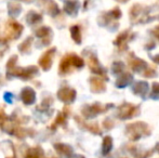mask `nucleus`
I'll list each match as a JSON object with an SVG mask.
<instances>
[{
	"label": "nucleus",
	"mask_w": 159,
	"mask_h": 158,
	"mask_svg": "<svg viewBox=\"0 0 159 158\" xmlns=\"http://www.w3.org/2000/svg\"><path fill=\"white\" fill-rule=\"evenodd\" d=\"M157 147H158V150H159V144H158V145H157Z\"/></svg>",
	"instance_id": "obj_35"
},
{
	"label": "nucleus",
	"mask_w": 159,
	"mask_h": 158,
	"mask_svg": "<svg viewBox=\"0 0 159 158\" xmlns=\"http://www.w3.org/2000/svg\"><path fill=\"white\" fill-rule=\"evenodd\" d=\"M41 1L43 2V6L46 7L47 11L51 15H55L59 13V8H57V3L53 0H41Z\"/></svg>",
	"instance_id": "obj_12"
},
{
	"label": "nucleus",
	"mask_w": 159,
	"mask_h": 158,
	"mask_svg": "<svg viewBox=\"0 0 159 158\" xmlns=\"http://www.w3.org/2000/svg\"><path fill=\"white\" fill-rule=\"evenodd\" d=\"M109 15H111L114 19H119V17L121 16V12H120L119 9L116 8V9H114L113 11H111V12H109Z\"/></svg>",
	"instance_id": "obj_32"
},
{
	"label": "nucleus",
	"mask_w": 159,
	"mask_h": 158,
	"mask_svg": "<svg viewBox=\"0 0 159 158\" xmlns=\"http://www.w3.org/2000/svg\"><path fill=\"white\" fill-rule=\"evenodd\" d=\"M153 61H154V62H156V63H159V54L157 55V56H155V57H154V59H153Z\"/></svg>",
	"instance_id": "obj_34"
},
{
	"label": "nucleus",
	"mask_w": 159,
	"mask_h": 158,
	"mask_svg": "<svg viewBox=\"0 0 159 158\" xmlns=\"http://www.w3.org/2000/svg\"><path fill=\"white\" fill-rule=\"evenodd\" d=\"M22 30H23V26L21 24L16 23L13 20H10V21L7 23V37L10 39H16L17 37L21 35Z\"/></svg>",
	"instance_id": "obj_5"
},
{
	"label": "nucleus",
	"mask_w": 159,
	"mask_h": 158,
	"mask_svg": "<svg viewBox=\"0 0 159 158\" xmlns=\"http://www.w3.org/2000/svg\"><path fill=\"white\" fill-rule=\"evenodd\" d=\"M132 78H133V77H132V75L130 74V73H125V74H122L121 76L117 79L116 86L119 87V88H124V87H126L127 84H130V81H132Z\"/></svg>",
	"instance_id": "obj_13"
},
{
	"label": "nucleus",
	"mask_w": 159,
	"mask_h": 158,
	"mask_svg": "<svg viewBox=\"0 0 159 158\" xmlns=\"http://www.w3.org/2000/svg\"><path fill=\"white\" fill-rule=\"evenodd\" d=\"M65 120H66V114L63 112V113H59V115H57V119H55L54 124H52V128H55L57 126H59V124H65Z\"/></svg>",
	"instance_id": "obj_28"
},
{
	"label": "nucleus",
	"mask_w": 159,
	"mask_h": 158,
	"mask_svg": "<svg viewBox=\"0 0 159 158\" xmlns=\"http://www.w3.org/2000/svg\"><path fill=\"white\" fill-rule=\"evenodd\" d=\"M21 99L24 104L30 105L36 100V92L32 88H24L21 93Z\"/></svg>",
	"instance_id": "obj_8"
},
{
	"label": "nucleus",
	"mask_w": 159,
	"mask_h": 158,
	"mask_svg": "<svg viewBox=\"0 0 159 158\" xmlns=\"http://www.w3.org/2000/svg\"><path fill=\"white\" fill-rule=\"evenodd\" d=\"M109 107V105H101L98 103H95L93 105L90 106H84L82 108V115L84 117H88V118H91V117H95L98 114L100 113H104L105 111H107Z\"/></svg>",
	"instance_id": "obj_4"
},
{
	"label": "nucleus",
	"mask_w": 159,
	"mask_h": 158,
	"mask_svg": "<svg viewBox=\"0 0 159 158\" xmlns=\"http://www.w3.org/2000/svg\"><path fill=\"white\" fill-rule=\"evenodd\" d=\"M32 41H33L32 37H30V38L26 39L24 42H22V43L20 44V47H19L20 51H21V52H23V53L28 52V51H30V43H32Z\"/></svg>",
	"instance_id": "obj_26"
},
{
	"label": "nucleus",
	"mask_w": 159,
	"mask_h": 158,
	"mask_svg": "<svg viewBox=\"0 0 159 158\" xmlns=\"http://www.w3.org/2000/svg\"><path fill=\"white\" fill-rule=\"evenodd\" d=\"M152 97H154V99H158L159 97V84H157V82H154V84H153Z\"/></svg>",
	"instance_id": "obj_29"
},
{
	"label": "nucleus",
	"mask_w": 159,
	"mask_h": 158,
	"mask_svg": "<svg viewBox=\"0 0 159 158\" xmlns=\"http://www.w3.org/2000/svg\"><path fill=\"white\" fill-rule=\"evenodd\" d=\"M126 132L128 137H129V139L134 141V140L141 139L144 135H148L149 128L144 122H135V124H130L127 127Z\"/></svg>",
	"instance_id": "obj_1"
},
{
	"label": "nucleus",
	"mask_w": 159,
	"mask_h": 158,
	"mask_svg": "<svg viewBox=\"0 0 159 158\" xmlns=\"http://www.w3.org/2000/svg\"><path fill=\"white\" fill-rule=\"evenodd\" d=\"M147 91V84L144 81H139L134 84L133 87V92L138 95H141V97H144L145 93Z\"/></svg>",
	"instance_id": "obj_15"
},
{
	"label": "nucleus",
	"mask_w": 159,
	"mask_h": 158,
	"mask_svg": "<svg viewBox=\"0 0 159 158\" xmlns=\"http://www.w3.org/2000/svg\"><path fill=\"white\" fill-rule=\"evenodd\" d=\"M21 12V6L17 3H10L9 4V13L12 16H15Z\"/></svg>",
	"instance_id": "obj_27"
},
{
	"label": "nucleus",
	"mask_w": 159,
	"mask_h": 158,
	"mask_svg": "<svg viewBox=\"0 0 159 158\" xmlns=\"http://www.w3.org/2000/svg\"><path fill=\"white\" fill-rule=\"evenodd\" d=\"M90 84H91V90L93 92H102L106 88L104 81L101 78H96V77H93V78L90 79Z\"/></svg>",
	"instance_id": "obj_10"
},
{
	"label": "nucleus",
	"mask_w": 159,
	"mask_h": 158,
	"mask_svg": "<svg viewBox=\"0 0 159 158\" xmlns=\"http://www.w3.org/2000/svg\"><path fill=\"white\" fill-rule=\"evenodd\" d=\"M76 120H77L79 124H81L86 129H88L89 131H91V132L96 133V134L100 133V128H98V126L96 124H87V122L82 121V120L80 118H78V117H76Z\"/></svg>",
	"instance_id": "obj_18"
},
{
	"label": "nucleus",
	"mask_w": 159,
	"mask_h": 158,
	"mask_svg": "<svg viewBox=\"0 0 159 158\" xmlns=\"http://www.w3.org/2000/svg\"><path fill=\"white\" fill-rule=\"evenodd\" d=\"M129 65L135 72H142L146 67V62L142 61V60L138 59V57H133V59L129 61Z\"/></svg>",
	"instance_id": "obj_11"
},
{
	"label": "nucleus",
	"mask_w": 159,
	"mask_h": 158,
	"mask_svg": "<svg viewBox=\"0 0 159 158\" xmlns=\"http://www.w3.org/2000/svg\"><path fill=\"white\" fill-rule=\"evenodd\" d=\"M25 158H43V152L40 147H33L26 152Z\"/></svg>",
	"instance_id": "obj_16"
},
{
	"label": "nucleus",
	"mask_w": 159,
	"mask_h": 158,
	"mask_svg": "<svg viewBox=\"0 0 159 158\" xmlns=\"http://www.w3.org/2000/svg\"><path fill=\"white\" fill-rule=\"evenodd\" d=\"M38 72V68L36 66H30V67H13L8 70V77L9 76H16L21 78L27 79L30 78L34 74Z\"/></svg>",
	"instance_id": "obj_2"
},
{
	"label": "nucleus",
	"mask_w": 159,
	"mask_h": 158,
	"mask_svg": "<svg viewBox=\"0 0 159 158\" xmlns=\"http://www.w3.org/2000/svg\"><path fill=\"white\" fill-rule=\"evenodd\" d=\"M128 37H129V32H124L117 37V39L115 40V44L119 46L122 49V46H125V43L127 42Z\"/></svg>",
	"instance_id": "obj_24"
},
{
	"label": "nucleus",
	"mask_w": 159,
	"mask_h": 158,
	"mask_svg": "<svg viewBox=\"0 0 159 158\" xmlns=\"http://www.w3.org/2000/svg\"><path fill=\"white\" fill-rule=\"evenodd\" d=\"M70 34H71V38L76 43H80L81 42V34H80V28L79 26L74 25L70 27Z\"/></svg>",
	"instance_id": "obj_17"
},
{
	"label": "nucleus",
	"mask_w": 159,
	"mask_h": 158,
	"mask_svg": "<svg viewBox=\"0 0 159 158\" xmlns=\"http://www.w3.org/2000/svg\"><path fill=\"white\" fill-rule=\"evenodd\" d=\"M17 61V56H12L10 60L8 61V65H7V67H8V70H11V68L15 67V63H16Z\"/></svg>",
	"instance_id": "obj_31"
},
{
	"label": "nucleus",
	"mask_w": 159,
	"mask_h": 158,
	"mask_svg": "<svg viewBox=\"0 0 159 158\" xmlns=\"http://www.w3.org/2000/svg\"><path fill=\"white\" fill-rule=\"evenodd\" d=\"M41 20H42L41 15L38 14V13H36V12H34V11H30V12L27 14V16H26V21H27L30 24H32V25L41 22Z\"/></svg>",
	"instance_id": "obj_19"
},
{
	"label": "nucleus",
	"mask_w": 159,
	"mask_h": 158,
	"mask_svg": "<svg viewBox=\"0 0 159 158\" xmlns=\"http://www.w3.org/2000/svg\"><path fill=\"white\" fill-rule=\"evenodd\" d=\"M57 97H59L61 101L65 102V103H70L75 100L76 97V91L71 88H62L57 92Z\"/></svg>",
	"instance_id": "obj_7"
},
{
	"label": "nucleus",
	"mask_w": 159,
	"mask_h": 158,
	"mask_svg": "<svg viewBox=\"0 0 159 158\" xmlns=\"http://www.w3.org/2000/svg\"><path fill=\"white\" fill-rule=\"evenodd\" d=\"M69 59H70L71 66H75V67H82L84 66V60L81 57H79L76 54H69Z\"/></svg>",
	"instance_id": "obj_23"
},
{
	"label": "nucleus",
	"mask_w": 159,
	"mask_h": 158,
	"mask_svg": "<svg viewBox=\"0 0 159 158\" xmlns=\"http://www.w3.org/2000/svg\"><path fill=\"white\" fill-rule=\"evenodd\" d=\"M4 97H6V101L7 102L11 103V101H12V100H11V97H12V94H10V93H6V94H4Z\"/></svg>",
	"instance_id": "obj_33"
},
{
	"label": "nucleus",
	"mask_w": 159,
	"mask_h": 158,
	"mask_svg": "<svg viewBox=\"0 0 159 158\" xmlns=\"http://www.w3.org/2000/svg\"><path fill=\"white\" fill-rule=\"evenodd\" d=\"M55 150L62 155H70L71 154V147L69 145H66V144H62V143H59V144H55L54 145Z\"/></svg>",
	"instance_id": "obj_20"
},
{
	"label": "nucleus",
	"mask_w": 159,
	"mask_h": 158,
	"mask_svg": "<svg viewBox=\"0 0 159 158\" xmlns=\"http://www.w3.org/2000/svg\"><path fill=\"white\" fill-rule=\"evenodd\" d=\"M49 35H51V29L49 27H44V26H42V27L38 28L37 30H36V36L40 37V38H44V37L49 36Z\"/></svg>",
	"instance_id": "obj_25"
},
{
	"label": "nucleus",
	"mask_w": 159,
	"mask_h": 158,
	"mask_svg": "<svg viewBox=\"0 0 159 158\" xmlns=\"http://www.w3.org/2000/svg\"><path fill=\"white\" fill-rule=\"evenodd\" d=\"M70 66H71V63H70V59H69V54L64 56L63 59L61 60L60 62V73L61 74H66V73L69 72L70 70Z\"/></svg>",
	"instance_id": "obj_14"
},
{
	"label": "nucleus",
	"mask_w": 159,
	"mask_h": 158,
	"mask_svg": "<svg viewBox=\"0 0 159 158\" xmlns=\"http://www.w3.org/2000/svg\"><path fill=\"white\" fill-rule=\"evenodd\" d=\"M88 64H89V67H90V70H92L93 73H95V74H98V75H103V76H104V74H105L104 70H103L102 66L100 65L98 59H96L94 55H91V56L89 57Z\"/></svg>",
	"instance_id": "obj_9"
},
{
	"label": "nucleus",
	"mask_w": 159,
	"mask_h": 158,
	"mask_svg": "<svg viewBox=\"0 0 159 158\" xmlns=\"http://www.w3.org/2000/svg\"><path fill=\"white\" fill-rule=\"evenodd\" d=\"M54 52H55L54 48L49 49V50H47L39 59V65L41 66V68L43 70H49L51 68V66H52V57H53Z\"/></svg>",
	"instance_id": "obj_6"
},
{
	"label": "nucleus",
	"mask_w": 159,
	"mask_h": 158,
	"mask_svg": "<svg viewBox=\"0 0 159 158\" xmlns=\"http://www.w3.org/2000/svg\"><path fill=\"white\" fill-rule=\"evenodd\" d=\"M124 64L121 62L119 63H114V67H113V70H114V74H119L122 70H124Z\"/></svg>",
	"instance_id": "obj_30"
},
{
	"label": "nucleus",
	"mask_w": 159,
	"mask_h": 158,
	"mask_svg": "<svg viewBox=\"0 0 159 158\" xmlns=\"http://www.w3.org/2000/svg\"><path fill=\"white\" fill-rule=\"evenodd\" d=\"M140 113V108L139 106L132 105L130 103H125L119 106L118 110V117L120 119H129L132 118L133 116L138 115Z\"/></svg>",
	"instance_id": "obj_3"
},
{
	"label": "nucleus",
	"mask_w": 159,
	"mask_h": 158,
	"mask_svg": "<svg viewBox=\"0 0 159 158\" xmlns=\"http://www.w3.org/2000/svg\"><path fill=\"white\" fill-rule=\"evenodd\" d=\"M77 1L75 0H69L68 2H66L65 4V11H66L68 14H75L77 12Z\"/></svg>",
	"instance_id": "obj_22"
},
{
	"label": "nucleus",
	"mask_w": 159,
	"mask_h": 158,
	"mask_svg": "<svg viewBox=\"0 0 159 158\" xmlns=\"http://www.w3.org/2000/svg\"><path fill=\"white\" fill-rule=\"evenodd\" d=\"M111 146H113V140H111V137H105L104 140H103V146H102V151L103 154L106 155L111 152Z\"/></svg>",
	"instance_id": "obj_21"
},
{
	"label": "nucleus",
	"mask_w": 159,
	"mask_h": 158,
	"mask_svg": "<svg viewBox=\"0 0 159 158\" xmlns=\"http://www.w3.org/2000/svg\"><path fill=\"white\" fill-rule=\"evenodd\" d=\"M10 158H11V157H10Z\"/></svg>",
	"instance_id": "obj_36"
}]
</instances>
